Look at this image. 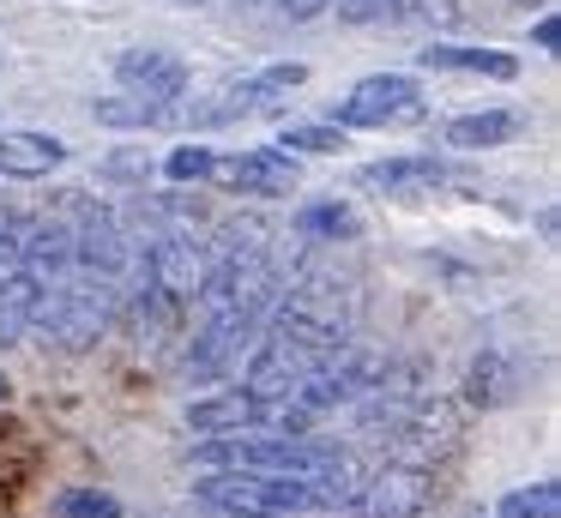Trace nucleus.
I'll return each mask as SVG.
<instances>
[{"instance_id":"nucleus-1","label":"nucleus","mask_w":561,"mask_h":518,"mask_svg":"<svg viewBox=\"0 0 561 518\" xmlns=\"http://www.w3.org/2000/svg\"><path fill=\"white\" fill-rule=\"evenodd\" d=\"M194 500L224 518H290V513H327L320 482L278 476V470H206L194 482Z\"/></svg>"},{"instance_id":"nucleus-9","label":"nucleus","mask_w":561,"mask_h":518,"mask_svg":"<svg viewBox=\"0 0 561 518\" xmlns=\"http://www.w3.org/2000/svg\"><path fill=\"white\" fill-rule=\"evenodd\" d=\"M447 181H453V169H447V157H435V151H404V157H387V163L363 169V187L387 193V199H428V193L447 187Z\"/></svg>"},{"instance_id":"nucleus-2","label":"nucleus","mask_w":561,"mask_h":518,"mask_svg":"<svg viewBox=\"0 0 561 518\" xmlns=\"http://www.w3.org/2000/svg\"><path fill=\"white\" fill-rule=\"evenodd\" d=\"M115 313H122V284H110V277H91V272H61L43 284L37 296V332L49 337V344L61 349H85L98 344L103 332L115 325Z\"/></svg>"},{"instance_id":"nucleus-10","label":"nucleus","mask_w":561,"mask_h":518,"mask_svg":"<svg viewBox=\"0 0 561 518\" xmlns=\"http://www.w3.org/2000/svg\"><path fill=\"white\" fill-rule=\"evenodd\" d=\"M37 272L25 260H0V349H19L37 332Z\"/></svg>"},{"instance_id":"nucleus-8","label":"nucleus","mask_w":561,"mask_h":518,"mask_svg":"<svg viewBox=\"0 0 561 518\" xmlns=\"http://www.w3.org/2000/svg\"><path fill=\"white\" fill-rule=\"evenodd\" d=\"M302 84H308V67H302V60H272V67L236 79L211 108H199V120H236V115H248V108H272L278 96L302 91Z\"/></svg>"},{"instance_id":"nucleus-14","label":"nucleus","mask_w":561,"mask_h":518,"mask_svg":"<svg viewBox=\"0 0 561 518\" xmlns=\"http://www.w3.org/2000/svg\"><path fill=\"white\" fill-rule=\"evenodd\" d=\"M513 139V115L507 108H483V115H453L447 120V145L453 151H495Z\"/></svg>"},{"instance_id":"nucleus-23","label":"nucleus","mask_w":561,"mask_h":518,"mask_svg":"<svg viewBox=\"0 0 561 518\" xmlns=\"http://www.w3.org/2000/svg\"><path fill=\"white\" fill-rule=\"evenodd\" d=\"M531 36H537V48H543V55H556V43H561V24H556V12H543Z\"/></svg>"},{"instance_id":"nucleus-19","label":"nucleus","mask_w":561,"mask_h":518,"mask_svg":"<svg viewBox=\"0 0 561 518\" xmlns=\"http://www.w3.org/2000/svg\"><path fill=\"white\" fill-rule=\"evenodd\" d=\"M211 169H218V151H211V145H175V151L163 157V175L170 181H211Z\"/></svg>"},{"instance_id":"nucleus-24","label":"nucleus","mask_w":561,"mask_h":518,"mask_svg":"<svg viewBox=\"0 0 561 518\" xmlns=\"http://www.w3.org/2000/svg\"><path fill=\"white\" fill-rule=\"evenodd\" d=\"M236 7H272V0H236Z\"/></svg>"},{"instance_id":"nucleus-12","label":"nucleus","mask_w":561,"mask_h":518,"mask_svg":"<svg viewBox=\"0 0 561 518\" xmlns=\"http://www.w3.org/2000/svg\"><path fill=\"white\" fill-rule=\"evenodd\" d=\"M416 60L435 67V72H483V79H513V72H519V60L501 55V48H465V43H440V36Z\"/></svg>"},{"instance_id":"nucleus-25","label":"nucleus","mask_w":561,"mask_h":518,"mask_svg":"<svg viewBox=\"0 0 561 518\" xmlns=\"http://www.w3.org/2000/svg\"><path fill=\"white\" fill-rule=\"evenodd\" d=\"M7 392H13V385H7V380H0V404H7Z\"/></svg>"},{"instance_id":"nucleus-17","label":"nucleus","mask_w":561,"mask_h":518,"mask_svg":"<svg viewBox=\"0 0 561 518\" xmlns=\"http://www.w3.org/2000/svg\"><path fill=\"white\" fill-rule=\"evenodd\" d=\"M91 115H98L103 127H163V120H170L175 108L139 103V96H103V103H91Z\"/></svg>"},{"instance_id":"nucleus-5","label":"nucleus","mask_w":561,"mask_h":518,"mask_svg":"<svg viewBox=\"0 0 561 518\" xmlns=\"http://www.w3.org/2000/svg\"><path fill=\"white\" fill-rule=\"evenodd\" d=\"M218 181H230L242 199H290L302 187V169L284 145H254V151H236V157H218L211 169Z\"/></svg>"},{"instance_id":"nucleus-3","label":"nucleus","mask_w":561,"mask_h":518,"mask_svg":"<svg viewBox=\"0 0 561 518\" xmlns=\"http://www.w3.org/2000/svg\"><path fill=\"white\" fill-rule=\"evenodd\" d=\"M344 133H368V127H404V120H423V84L411 72H368L344 91V103L332 108Z\"/></svg>"},{"instance_id":"nucleus-20","label":"nucleus","mask_w":561,"mask_h":518,"mask_svg":"<svg viewBox=\"0 0 561 518\" xmlns=\"http://www.w3.org/2000/svg\"><path fill=\"white\" fill-rule=\"evenodd\" d=\"M344 24H387V19H404V0H332Z\"/></svg>"},{"instance_id":"nucleus-21","label":"nucleus","mask_w":561,"mask_h":518,"mask_svg":"<svg viewBox=\"0 0 561 518\" xmlns=\"http://www.w3.org/2000/svg\"><path fill=\"white\" fill-rule=\"evenodd\" d=\"M411 19H428V24H453L459 19V0H404Z\"/></svg>"},{"instance_id":"nucleus-13","label":"nucleus","mask_w":561,"mask_h":518,"mask_svg":"<svg viewBox=\"0 0 561 518\" xmlns=\"http://www.w3.org/2000/svg\"><path fill=\"white\" fill-rule=\"evenodd\" d=\"M296 235L314 241V248H339V241H356V235H363V223H356L351 205L314 199V205H302V211H296Z\"/></svg>"},{"instance_id":"nucleus-6","label":"nucleus","mask_w":561,"mask_h":518,"mask_svg":"<svg viewBox=\"0 0 561 518\" xmlns=\"http://www.w3.org/2000/svg\"><path fill=\"white\" fill-rule=\"evenodd\" d=\"M356 494H363L368 518H423L428 500H435V470L404 464V458H387V464H380Z\"/></svg>"},{"instance_id":"nucleus-16","label":"nucleus","mask_w":561,"mask_h":518,"mask_svg":"<svg viewBox=\"0 0 561 518\" xmlns=\"http://www.w3.org/2000/svg\"><path fill=\"white\" fill-rule=\"evenodd\" d=\"M561 513V488L556 482H525V488H513V494H501V506H495V518H556Z\"/></svg>"},{"instance_id":"nucleus-18","label":"nucleus","mask_w":561,"mask_h":518,"mask_svg":"<svg viewBox=\"0 0 561 518\" xmlns=\"http://www.w3.org/2000/svg\"><path fill=\"white\" fill-rule=\"evenodd\" d=\"M55 518H122V500L103 488H67L55 500Z\"/></svg>"},{"instance_id":"nucleus-27","label":"nucleus","mask_w":561,"mask_h":518,"mask_svg":"<svg viewBox=\"0 0 561 518\" xmlns=\"http://www.w3.org/2000/svg\"><path fill=\"white\" fill-rule=\"evenodd\" d=\"M182 7H199V0H182Z\"/></svg>"},{"instance_id":"nucleus-11","label":"nucleus","mask_w":561,"mask_h":518,"mask_svg":"<svg viewBox=\"0 0 561 518\" xmlns=\"http://www.w3.org/2000/svg\"><path fill=\"white\" fill-rule=\"evenodd\" d=\"M67 163V145L55 133H31V127H0V175L13 181H43L49 169Z\"/></svg>"},{"instance_id":"nucleus-7","label":"nucleus","mask_w":561,"mask_h":518,"mask_svg":"<svg viewBox=\"0 0 561 518\" xmlns=\"http://www.w3.org/2000/svg\"><path fill=\"white\" fill-rule=\"evenodd\" d=\"M115 84L139 103H158V108H175L187 91V60L170 55V48H127L115 60Z\"/></svg>"},{"instance_id":"nucleus-26","label":"nucleus","mask_w":561,"mask_h":518,"mask_svg":"<svg viewBox=\"0 0 561 518\" xmlns=\"http://www.w3.org/2000/svg\"><path fill=\"white\" fill-rule=\"evenodd\" d=\"M519 7H549V0H519Z\"/></svg>"},{"instance_id":"nucleus-4","label":"nucleus","mask_w":561,"mask_h":518,"mask_svg":"<svg viewBox=\"0 0 561 518\" xmlns=\"http://www.w3.org/2000/svg\"><path fill=\"white\" fill-rule=\"evenodd\" d=\"M272 398H260L254 385H218V392L194 398L187 404V434H199V440H224V434H248V428H272Z\"/></svg>"},{"instance_id":"nucleus-15","label":"nucleus","mask_w":561,"mask_h":518,"mask_svg":"<svg viewBox=\"0 0 561 518\" xmlns=\"http://www.w3.org/2000/svg\"><path fill=\"white\" fill-rule=\"evenodd\" d=\"M272 145H284V151H308V157H332V151H351V133H344L339 120H296V127H284Z\"/></svg>"},{"instance_id":"nucleus-22","label":"nucleus","mask_w":561,"mask_h":518,"mask_svg":"<svg viewBox=\"0 0 561 518\" xmlns=\"http://www.w3.org/2000/svg\"><path fill=\"white\" fill-rule=\"evenodd\" d=\"M272 7L284 12V19H296V24H308V19H320V12L332 7V0H272Z\"/></svg>"}]
</instances>
